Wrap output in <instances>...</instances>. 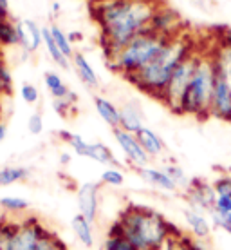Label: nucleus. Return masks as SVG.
Instances as JSON below:
<instances>
[{"label": "nucleus", "mask_w": 231, "mask_h": 250, "mask_svg": "<svg viewBox=\"0 0 231 250\" xmlns=\"http://www.w3.org/2000/svg\"><path fill=\"white\" fill-rule=\"evenodd\" d=\"M157 7L156 0H107L90 4L94 20L100 25L105 60H110L132 38L150 29Z\"/></svg>", "instance_id": "f257e3e1"}, {"label": "nucleus", "mask_w": 231, "mask_h": 250, "mask_svg": "<svg viewBox=\"0 0 231 250\" xmlns=\"http://www.w3.org/2000/svg\"><path fill=\"white\" fill-rule=\"evenodd\" d=\"M195 51H197V45H195L194 38L181 33L172 38L168 45L148 65H144L141 71H138L136 75H132L126 80L130 82L132 85H136L139 91H143L144 94L161 100L174 71L190 55H194Z\"/></svg>", "instance_id": "f03ea898"}, {"label": "nucleus", "mask_w": 231, "mask_h": 250, "mask_svg": "<svg viewBox=\"0 0 231 250\" xmlns=\"http://www.w3.org/2000/svg\"><path fill=\"white\" fill-rule=\"evenodd\" d=\"M116 221L123 230V238L139 250H161L170 239L172 221L152 207L128 203Z\"/></svg>", "instance_id": "7ed1b4c3"}, {"label": "nucleus", "mask_w": 231, "mask_h": 250, "mask_svg": "<svg viewBox=\"0 0 231 250\" xmlns=\"http://www.w3.org/2000/svg\"><path fill=\"white\" fill-rule=\"evenodd\" d=\"M172 38L174 37H164L161 33L146 29L136 38H132L110 60H107V65L112 69L114 73L130 78L132 75L141 71L144 65H148L168 45Z\"/></svg>", "instance_id": "20e7f679"}, {"label": "nucleus", "mask_w": 231, "mask_h": 250, "mask_svg": "<svg viewBox=\"0 0 231 250\" xmlns=\"http://www.w3.org/2000/svg\"><path fill=\"white\" fill-rule=\"evenodd\" d=\"M217 80V65L213 49H200V58L195 69V75L188 85L181 100V113L195 118H208L212 109L213 89Z\"/></svg>", "instance_id": "39448f33"}, {"label": "nucleus", "mask_w": 231, "mask_h": 250, "mask_svg": "<svg viewBox=\"0 0 231 250\" xmlns=\"http://www.w3.org/2000/svg\"><path fill=\"white\" fill-rule=\"evenodd\" d=\"M199 58H200V49H197L194 55H190L184 62L179 63V67L175 69L172 78H170L161 102L168 107L172 113H175V114L181 113V100H182V96H184V93H186V89H188V85H190L192 78H194L197 63H199Z\"/></svg>", "instance_id": "423d86ee"}, {"label": "nucleus", "mask_w": 231, "mask_h": 250, "mask_svg": "<svg viewBox=\"0 0 231 250\" xmlns=\"http://www.w3.org/2000/svg\"><path fill=\"white\" fill-rule=\"evenodd\" d=\"M51 229L38 216H24L18 219V229L13 239V250H40L44 238Z\"/></svg>", "instance_id": "0eeeda50"}, {"label": "nucleus", "mask_w": 231, "mask_h": 250, "mask_svg": "<svg viewBox=\"0 0 231 250\" xmlns=\"http://www.w3.org/2000/svg\"><path fill=\"white\" fill-rule=\"evenodd\" d=\"M184 200H186L188 207L199 210L202 214H210L215 208V201H217V192L213 183H208L206 180L195 178L190 182L186 188H184Z\"/></svg>", "instance_id": "6e6552de"}, {"label": "nucleus", "mask_w": 231, "mask_h": 250, "mask_svg": "<svg viewBox=\"0 0 231 250\" xmlns=\"http://www.w3.org/2000/svg\"><path fill=\"white\" fill-rule=\"evenodd\" d=\"M112 132H114V138H116L118 145L121 147V150H123V154L126 156L128 163H130L134 169L139 170V169H143V167H148V163H150L152 158L148 156L146 150L141 147L136 134L123 131L121 127L112 129Z\"/></svg>", "instance_id": "1a4fd4ad"}, {"label": "nucleus", "mask_w": 231, "mask_h": 250, "mask_svg": "<svg viewBox=\"0 0 231 250\" xmlns=\"http://www.w3.org/2000/svg\"><path fill=\"white\" fill-rule=\"evenodd\" d=\"M100 190H101V183L98 182L81 183L80 187H78V190H76L78 214H81L92 225L94 221L98 219V214H100Z\"/></svg>", "instance_id": "9d476101"}, {"label": "nucleus", "mask_w": 231, "mask_h": 250, "mask_svg": "<svg viewBox=\"0 0 231 250\" xmlns=\"http://www.w3.org/2000/svg\"><path fill=\"white\" fill-rule=\"evenodd\" d=\"M210 116L212 118L224 120V122H231V87L219 73H217L215 89H213Z\"/></svg>", "instance_id": "9b49d317"}, {"label": "nucleus", "mask_w": 231, "mask_h": 250, "mask_svg": "<svg viewBox=\"0 0 231 250\" xmlns=\"http://www.w3.org/2000/svg\"><path fill=\"white\" fill-rule=\"evenodd\" d=\"M17 31L20 38V47L24 49L25 55L36 53L40 45L44 42V35H42V27L31 19L18 20L17 22Z\"/></svg>", "instance_id": "f8f14e48"}, {"label": "nucleus", "mask_w": 231, "mask_h": 250, "mask_svg": "<svg viewBox=\"0 0 231 250\" xmlns=\"http://www.w3.org/2000/svg\"><path fill=\"white\" fill-rule=\"evenodd\" d=\"M150 29L156 33H161L164 37H177V35H181V19L174 9L159 6L154 13Z\"/></svg>", "instance_id": "ddd939ff"}, {"label": "nucleus", "mask_w": 231, "mask_h": 250, "mask_svg": "<svg viewBox=\"0 0 231 250\" xmlns=\"http://www.w3.org/2000/svg\"><path fill=\"white\" fill-rule=\"evenodd\" d=\"M182 216H184V223H186L192 238L199 239V241H206L210 238L213 225L210 218H208V214H202L199 210H194V208L186 207L182 210Z\"/></svg>", "instance_id": "4468645a"}, {"label": "nucleus", "mask_w": 231, "mask_h": 250, "mask_svg": "<svg viewBox=\"0 0 231 250\" xmlns=\"http://www.w3.org/2000/svg\"><path fill=\"white\" fill-rule=\"evenodd\" d=\"M139 178L146 182L152 187L159 188V190H164V192H177L179 187L175 185V182L170 178L162 169H157V167H143V169L138 170Z\"/></svg>", "instance_id": "2eb2a0df"}, {"label": "nucleus", "mask_w": 231, "mask_h": 250, "mask_svg": "<svg viewBox=\"0 0 231 250\" xmlns=\"http://www.w3.org/2000/svg\"><path fill=\"white\" fill-rule=\"evenodd\" d=\"M119 127L126 132L138 134L144 127V116L141 107L136 102H126L125 105L121 107V124Z\"/></svg>", "instance_id": "dca6fc26"}, {"label": "nucleus", "mask_w": 231, "mask_h": 250, "mask_svg": "<svg viewBox=\"0 0 231 250\" xmlns=\"http://www.w3.org/2000/svg\"><path fill=\"white\" fill-rule=\"evenodd\" d=\"M94 109L108 127L118 129L121 124V107H118L105 96H94Z\"/></svg>", "instance_id": "f3484780"}, {"label": "nucleus", "mask_w": 231, "mask_h": 250, "mask_svg": "<svg viewBox=\"0 0 231 250\" xmlns=\"http://www.w3.org/2000/svg\"><path fill=\"white\" fill-rule=\"evenodd\" d=\"M136 136H138L141 147L146 150V154H148L150 158H159V156H162V154H164L166 145H164L162 138L159 136L154 129H150V127H146V125H144L143 129H141Z\"/></svg>", "instance_id": "a211bd4d"}, {"label": "nucleus", "mask_w": 231, "mask_h": 250, "mask_svg": "<svg viewBox=\"0 0 231 250\" xmlns=\"http://www.w3.org/2000/svg\"><path fill=\"white\" fill-rule=\"evenodd\" d=\"M72 65H74V71L76 75L80 76V80L90 89H96L100 85V78L96 75V71H94L92 63L89 62L87 57L85 55H81V53H76L74 57H72Z\"/></svg>", "instance_id": "6ab92c4d"}, {"label": "nucleus", "mask_w": 231, "mask_h": 250, "mask_svg": "<svg viewBox=\"0 0 231 250\" xmlns=\"http://www.w3.org/2000/svg\"><path fill=\"white\" fill-rule=\"evenodd\" d=\"M71 229H72V232H74L76 239H78L83 247L92 249L94 245H96V236H94L92 223L87 221L81 214L72 216V219H71Z\"/></svg>", "instance_id": "aec40b11"}, {"label": "nucleus", "mask_w": 231, "mask_h": 250, "mask_svg": "<svg viewBox=\"0 0 231 250\" xmlns=\"http://www.w3.org/2000/svg\"><path fill=\"white\" fill-rule=\"evenodd\" d=\"M213 57H215L217 73L228 82V85L231 87V47L217 42L213 45Z\"/></svg>", "instance_id": "412c9836"}, {"label": "nucleus", "mask_w": 231, "mask_h": 250, "mask_svg": "<svg viewBox=\"0 0 231 250\" xmlns=\"http://www.w3.org/2000/svg\"><path fill=\"white\" fill-rule=\"evenodd\" d=\"M42 35H44V44H45V49H47V53H49L51 60L56 63L58 67H62V69L69 67L71 60L65 57V55H63L62 51H60V47L56 45L54 38H53V35H51L49 27H42Z\"/></svg>", "instance_id": "4be33fe9"}, {"label": "nucleus", "mask_w": 231, "mask_h": 250, "mask_svg": "<svg viewBox=\"0 0 231 250\" xmlns=\"http://www.w3.org/2000/svg\"><path fill=\"white\" fill-rule=\"evenodd\" d=\"M89 158L94 160V162L101 163L105 167H119L118 160L114 156V152L110 150V147H107L105 144H90V152H89Z\"/></svg>", "instance_id": "5701e85b"}, {"label": "nucleus", "mask_w": 231, "mask_h": 250, "mask_svg": "<svg viewBox=\"0 0 231 250\" xmlns=\"http://www.w3.org/2000/svg\"><path fill=\"white\" fill-rule=\"evenodd\" d=\"M0 208L11 216H22L31 208V203L20 196H2L0 198Z\"/></svg>", "instance_id": "b1692460"}, {"label": "nucleus", "mask_w": 231, "mask_h": 250, "mask_svg": "<svg viewBox=\"0 0 231 250\" xmlns=\"http://www.w3.org/2000/svg\"><path fill=\"white\" fill-rule=\"evenodd\" d=\"M44 82H45L47 91H49L51 96H53L54 100H56V98H67V96H69L71 89L65 85V82L62 80V76L58 75V73H53V71L45 73Z\"/></svg>", "instance_id": "393cba45"}, {"label": "nucleus", "mask_w": 231, "mask_h": 250, "mask_svg": "<svg viewBox=\"0 0 231 250\" xmlns=\"http://www.w3.org/2000/svg\"><path fill=\"white\" fill-rule=\"evenodd\" d=\"M29 176V170L25 167H18V165H7L0 169V187H7L13 183L24 182Z\"/></svg>", "instance_id": "a878e982"}, {"label": "nucleus", "mask_w": 231, "mask_h": 250, "mask_svg": "<svg viewBox=\"0 0 231 250\" xmlns=\"http://www.w3.org/2000/svg\"><path fill=\"white\" fill-rule=\"evenodd\" d=\"M60 138H63V140H65V142L72 147V150H74L78 156L89 158V152H90V144H89V142H85L80 134L62 131V132H60Z\"/></svg>", "instance_id": "bb28decb"}, {"label": "nucleus", "mask_w": 231, "mask_h": 250, "mask_svg": "<svg viewBox=\"0 0 231 250\" xmlns=\"http://www.w3.org/2000/svg\"><path fill=\"white\" fill-rule=\"evenodd\" d=\"M49 29H51L53 38H54V42H56V45L60 47V51H62L69 60H72V57H74L76 53H74V47H72V42H71L69 35H65L58 25H51Z\"/></svg>", "instance_id": "cd10ccee"}, {"label": "nucleus", "mask_w": 231, "mask_h": 250, "mask_svg": "<svg viewBox=\"0 0 231 250\" xmlns=\"http://www.w3.org/2000/svg\"><path fill=\"white\" fill-rule=\"evenodd\" d=\"M162 170H164V172L175 182V185H177L179 188H182V190H184V188L190 185V182H192V180L186 176L184 169H182L181 165H177V163H166V165L162 167Z\"/></svg>", "instance_id": "c85d7f7f"}, {"label": "nucleus", "mask_w": 231, "mask_h": 250, "mask_svg": "<svg viewBox=\"0 0 231 250\" xmlns=\"http://www.w3.org/2000/svg\"><path fill=\"white\" fill-rule=\"evenodd\" d=\"M100 183L103 185H108V187H121L125 183V174L119 167H107L103 172H101Z\"/></svg>", "instance_id": "c756f323"}, {"label": "nucleus", "mask_w": 231, "mask_h": 250, "mask_svg": "<svg viewBox=\"0 0 231 250\" xmlns=\"http://www.w3.org/2000/svg\"><path fill=\"white\" fill-rule=\"evenodd\" d=\"M76 102H78V94L71 91L67 98H56V100H53V109H54L62 118H69V114H71V111H72V107H74Z\"/></svg>", "instance_id": "7c9ffc66"}, {"label": "nucleus", "mask_w": 231, "mask_h": 250, "mask_svg": "<svg viewBox=\"0 0 231 250\" xmlns=\"http://www.w3.org/2000/svg\"><path fill=\"white\" fill-rule=\"evenodd\" d=\"M13 94V76L6 62L0 60V98H7Z\"/></svg>", "instance_id": "2f4dec72"}, {"label": "nucleus", "mask_w": 231, "mask_h": 250, "mask_svg": "<svg viewBox=\"0 0 231 250\" xmlns=\"http://www.w3.org/2000/svg\"><path fill=\"white\" fill-rule=\"evenodd\" d=\"M101 250H139L123 236H105Z\"/></svg>", "instance_id": "473e14b6"}, {"label": "nucleus", "mask_w": 231, "mask_h": 250, "mask_svg": "<svg viewBox=\"0 0 231 250\" xmlns=\"http://www.w3.org/2000/svg\"><path fill=\"white\" fill-rule=\"evenodd\" d=\"M208 218H210V221H212V225L215 229H222L226 234L231 236V214H222L217 212V210H212V212L208 214Z\"/></svg>", "instance_id": "72a5a7b5"}, {"label": "nucleus", "mask_w": 231, "mask_h": 250, "mask_svg": "<svg viewBox=\"0 0 231 250\" xmlns=\"http://www.w3.org/2000/svg\"><path fill=\"white\" fill-rule=\"evenodd\" d=\"M40 250H69V249H67L65 241L58 236L56 232L49 230V234L45 236L42 245H40Z\"/></svg>", "instance_id": "f704fd0d"}, {"label": "nucleus", "mask_w": 231, "mask_h": 250, "mask_svg": "<svg viewBox=\"0 0 231 250\" xmlns=\"http://www.w3.org/2000/svg\"><path fill=\"white\" fill-rule=\"evenodd\" d=\"M194 238L190 234H184L182 238H170L161 250H192Z\"/></svg>", "instance_id": "c9c22d12"}, {"label": "nucleus", "mask_w": 231, "mask_h": 250, "mask_svg": "<svg viewBox=\"0 0 231 250\" xmlns=\"http://www.w3.org/2000/svg\"><path fill=\"white\" fill-rule=\"evenodd\" d=\"M20 96H22V100L25 104H36L38 98H40V93H38V89L33 83H24L20 87Z\"/></svg>", "instance_id": "e433bc0d"}, {"label": "nucleus", "mask_w": 231, "mask_h": 250, "mask_svg": "<svg viewBox=\"0 0 231 250\" xmlns=\"http://www.w3.org/2000/svg\"><path fill=\"white\" fill-rule=\"evenodd\" d=\"M213 187H215L217 196H228V198H231V174L220 176L219 180L213 183Z\"/></svg>", "instance_id": "4c0bfd02"}, {"label": "nucleus", "mask_w": 231, "mask_h": 250, "mask_svg": "<svg viewBox=\"0 0 231 250\" xmlns=\"http://www.w3.org/2000/svg\"><path fill=\"white\" fill-rule=\"evenodd\" d=\"M27 131L35 134V136L44 131V118H42V114L35 113L29 116V120H27Z\"/></svg>", "instance_id": "58836bf2"}, {"label": "nucleus", "mask_w": 231, "mask_h": 250, "mask_svg": "<svg viewBox=\"0 0 231 250\" xmlns=\"http://www.w3.org/2000/svg\"><path fill=\"white\" fill-rule=\"evenodd\" d=\"M217 212L222 214H231V198L228 196H217V201H215V208Z\"/></svg>", "instance_id": "ea45409f"}, {"label": "nucleus", "mask_w": 231, "mask_h": 250, "mask_svg": "<svg viewBox=\"0 0 231 250\" xmlns=\"http://www.w3.org/2000/svg\"><path fill=\"white\" fill-rule=\"evenodd\" d=\"M219 44L222 45H228V47H231V27H228V29H224V31L220 33L219 40H217Z\"/></svg>", "instance_id": "a19ab883"}, {"label": "nucleus", "mask_w": 231, "mask_h": 250, "mask_svg": "<svg viewBox=\"0 0 231 250\" xmlns=\"http://www.w3.org/2000/svg\"><path fill=\"white\" fill-rule=\"evenodd\" d=\"M0 20H9V6H7V0H0Z\"/></svg>", "instance_id": "79ce46f5"}, {"label": "nucleus", "mask_w": 231, "mask_h": 250, "mask_svg": "<svg viewBox=\"0 0 231 250\" xmlns=\"http://www.w3.org/2000/svg\"><path fill=\"white\" fill-rule=\"evenodd\" d=\"M192 250H210L206 245L199 241V239H194V243H192Z\"/></svg>", "instance_id": "37998d69"}, {"label": "nucleus", "mask_w": 231, "mask_h": 250, "mask_svg": "<svg viewBox=\"0 0 231 250\" xmlns=\"http://www.w3.org/2000/svg\"><path fill=\"white\" fill-rule=\"evenodd\" d=\"M7 136V125L4 122H0V142H4Z\"/></svg>", "instance_id": "c03bdc74"}, {"label": "nucleus", "mask_w": 231, "mask_h": 250, "mask_svg": "<svg viewBox=\"0 0 231 250\" xmlns=\"http://www.w3.org/2000/svg\"><path fill=\"white\" fill-rule=\"evenodd\" d=\"M60 162H62L63 165H67V163L71 162V154H67V152H63L62 156H60Z\"/></svg>", "instance_id": "a18cd8bd"}, {"label": "nucleus", "mask_w": 231, "mask_h": 250, "mask_svg": "<svg viewBox=\"0 0 231 250\" xmlns=\"http://www.w3.org/2000/svg\"><path fill=\"white\" fill-rule=\"evenodd\" d=\"M4 223H6V216H0V236H2V229H4Z\"/></svg>", "instance_id": "49530a36"}, {"label": "nucleus", "mask_w": 231, "mask_h": 250, "mask_svg": "<svg viewBox=\"0 0 231 250\" xmlns=\"http://www.w3.org/2000/svg\"><path fill=\"white\" fill-rule=\"evenodd\" d=\"M58 11H60V4H58V2H54V4H53V13H54V15H58Z\"/></svg>", "instance_id": "de8ad7c7"}, {"label": "nucleus", "mask_w": 231, "mask_h": 250, "mask_svg": "<svg viewBox=\"0 0 231 250\" xmlns=\"http://www.w3.org/2000/svg\"><path fill=\"white\" fill-rule=\"evenodd\" d=\"M2 114H4V105H2V98H0V122H2Z\"/></svg>", "instance_id": "09e8293b"}, {"label": "nucleus", "mask_w": 231, "mask_h": 250, "mask_svg": "<svg viewBox=\"0 0 231 250\" xmlns=\"http://www.w3.org/2000/svg\"><path fill=\"white\" fill-rule=\"evenodd\" d=\"M101 2H107V0H90V4H101Z\"/></svg>", "instance_id": "8fccbe9b"}]
</instances>
